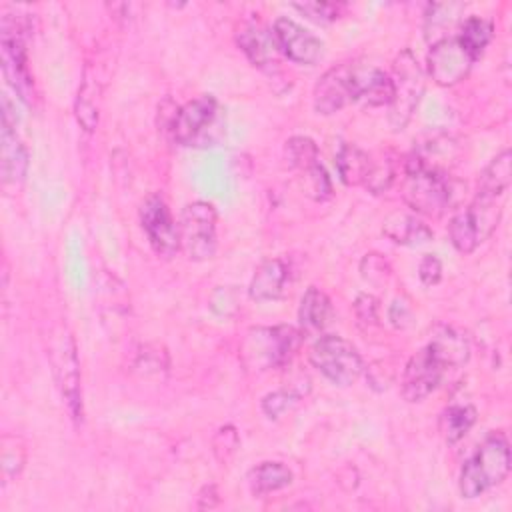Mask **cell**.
Here are the masks:
<instances>
[{
    "mask_svg": "<svg viewBox=\"0 0 512 512\" xmlns=\"http://www.w3.org/2000/svg\"><path fill=\"white\" fill-rule=\"evenodd\" d=\"M510 444L502 432H492L464 462L458 488L462 498H478L506 480L510 472Z\"/></svg>",
    "mask_w": 512,
    "mask_h": 512,
    "instance_id": "6da1fadb",
    "label": "cell"
},
{
    "mask_svg": "<svg viewBox=\"0 0 512 512\" xmlns=\"http://www.w3.org/2000/svg\"><path fill=\"white\" fill-rule=\"evenodd\" d=\"M404 170L402 198L414 212L436 218L454 204L456 188L446 170L424 168L410 158L406 160Z\"/></svg>",
    "mask_w": 512,
    "mask_h": 512,
    "instance_id": "7a4b0ae2",
    "label": "cell"
},
{
    "mask_svg": "<svg viewBox=\"0 0 512 512\" xmlns=\"http://www.w3.org/2000/svg\"><path fill=\"white\" fill-rule=\"evenodd\" d=\"M302 344V330L280 326L252 328L242 342V360L252 370H270L290 364Z\"/></svg>",
    "mask_w": 512,
    "mask_h": 512,
    "instance_id": "3957f363",
    "label": "cell"
},
{
    "mask_svg": "<svg viewBox=\"0 0 512 512\" xmlns=\"http://www.w3.org/2000/svg\"><path fill=\"white\" fill-rule=\"evenodd\" d=\"M370 70L372 66L356 62H342L328 68L314 86V110L322 116H330L352 102H360Z\"/></svg>",
    "mask_w": 512,
    "mask_h": 512,
    "instance_id": "277c9868",
    "label": "cell"
},
{
    "mask_svg": "<svg viewBox=\"0 0 512 512\" xmlns=\"http://www.w3.org/2000/svg\"><path fill=\"white\" fill-rule=\"evenodd\" d=\"M500 216L502 204L498 202V198L476 194L466 208L454 212V216L450 218L448 236L452 246L462 254L474 252L484 240L492 236L500 222Z\"/></svg>",
    "mask_w": 512,
    "mask_h": 512,
    "instance_id": "5b68a950",
    "label": "cell"
},
{
    "mask_svg": "<svg viewBox=\"0 0 512 512\" xmlns=\"http://www.w3.org/2000/svg\"><path fill=\"white\" fill-rule=\"evenodd\" d=\"M390 78L394 92L388 106V122L394 130H404L424 94V72L410 50H402L394 58Z\"/></svg>",
    "mask_w": 512,
    "mask_h": 512,
    "instance_id": "8992f818",
    "label": "cell"
},
{
    "mask_svg": "<svg viewBox=\"0 0 512 512\" xmlns=\"http://www.w3.org/2000/svg\"><path fill=\"white\" fill-rule=\"evenodd\" d=\"M312 366L336 386H352L364 372L360 352L338 334L320 336L310 348Z\"/></svg>",
    "mask_w": 512,
    "mask_h": 512,
    "instance_id": "52a82bcc",
    "label": "cell"
},
{
    "mask_svg": "<svg viewBox=\"0 0 512 512\" xmlns=\"http://www.w3.org/2000/svg\"><path fill=\"white\" fill-rule=\"evenodd\" d=\"M50 364L58 386V392L70 412L78 422L82 420V388H80V360L76 342L66 326H58L50 340Z\"/></svg>",
    "mask_w": 512,
    "mask_h": 512,
    "instance_id": "ba28073f",
    "label": "cell"
},
{
    "mask_svg": "<svg viewBox=\"0 0 512 512\" xmlns=\"http://www.w3.org/2000/svg\"><path fill=\"white\" fill-rule=\"evenodd\" d=\"M220 104L212 94H202L180 106L170 124V134L180 146H208L218 136Z\"/></svg>",
    "mask_w": 512,
    "mask_h": 512,
    "instance_id": "9c48e42d",
    "label": "cell"
},
{
    "mask_svg": "<svg viewBox=\"0 0 512 512\" xmlns=\"http://www.w3.org/2000/svg\"><path fill=\"white\" fill-rule=\"evenodd\" d=\"M216 224V208L206 200H194L182 208L178 220V236L180 248L190 260L204 262L216 254Z\"/></svg>",
    "mask_w": 512,
    "mask_h": 512,
    "instance_id": "30bf717a",
    "label": "cell"
},
{
    "mask_svg": "<svg viewBox=\"0 0 512 512\" xmlns=\"http://www.w3.org/2000/svg\"><path fill=\"white\" fill-rule=\"evenodd\" d=\"M26 30L28 26L16 16H2L0 24V56H2V70L8 84L18 92V96L26 102L34 98V80L28 68V54H26Z\"/></svg>",
    "mask_w": 512,
    "mask_h": 512,
    "instance_id": "8fae6325",
    "label": "cell"
},
{
    "mask_svg": "<svg viewBox=\"0 0 512 512\" xmlns=\"http://www.w3.org/2000/svg\"><path fill=\"white\" fill-rule=\"evenodd\" d=\"M140 224L152 246L162 258H172L180 250L178 224L160 194H150L140 204Z\"/></svg>",
    "mask_w": 512,
    "mask_h": 512,
    "instance_id": "7c38bea8",
    "label": "cell"
},
{
    "mask_svg": "<svg viewBox=\"0 0 512 512\" xmlns=\"http://www.w3.org/2000/svg\"><path fill=\"white\" fill-rule=\"evenodd\" d=\"M270 32L278 52L296 64L312 66L324 56V42L292 18H276Z\"/></svg>",
    "mask_w": 512,
    "mask_h": 512,
    "instance_id": "4fadbf2b",
    "label": "cell"
},
{
    "mask_svg": "<svg viewBox=\"0 0 512 512\" xmlns=\"http://www.w3.org/2000/svg\"><path fill=\"white\" fill-rule=\"evenodd\" d=\"M474 60L472 56L462 48L456 36L442 38L434 44H430V52L426 56V70L428 76L438 84V86H456L462 82Z\"/></svg>",
    "mask_w": 512,
    "mask_h": 512,
    "instance_id": "5bb4252c",
    "label": "cell"
},
{
    "mask_svg": "<svg viewBox=\"0 0 512 512\" xmlns=\"http://www.w3.org/2000/svg\"><path fill=\"white\" fill-rule=\"evenodd\" d=\"M444 372L446 368L440 364V360L432 354L428 346L412 354L404 366L400 380V392L404 400L414 404L428 398L442 382Z\"/></svg>",
    "mask_w": 512,
    "mask_h": 512,
    "instance_id": "9a60e30c",
    "label": "cell"
},
{
    "mask_svg": "<svg viewBox=\"0 0 512 512\" xmlns=\"http://www.w3.org/2000/svg\"><path fill=\"white\" fill-rule=\"evenodd\" d=\"M236 42L252 66L272 72L278 66V48L274 44L272 32L262 28L258 22H244L236 32Z\"/></svg>",
    "mask_w": 512,
    "mask_h": 512,
    "instance_id": "2e32d148",
    "label": "cell"
},
{
    "mask_svg": "<svg viewBox=\"0 0 512 512\" xmlns=\"http://www.w3.org/2000/svg\"><path fill=\"white\" fill-rule=\"evenodd\" d=\"M2 150H0V172L4 186H16L24 180L28 170V152L16 134V126L2 122Z\"/></svg>",
    "mask_w": 512,
    "mask_h": 512,
    "instance_id": "e0dca14e",
    "label": "cell"
},
{
    "mask_svg": "<svg viewBox=\"0 0 512 512\" xmlns=\"http://www.w3.org/2000/svg\"><path fill=\"white\" fill-rule=\"evenodd\" d=\"M432 354L440 360V364L448 368H460L470 358V342L468 338L452 326H438L426 344Z\"/></svg>",
    "mask_w": 512,
    "mask_h": 512,
    "instance_id": "ac0fdd59",
    "label": "cell"
},
{
    "mask_svg": "<svg viewBox=\"0 0 512 512\" xmlns=\"http://www.w3.org/2000/svg\"><path fill=\"white\" fill-rule=\"evenodd\" d=\"M286 280H288L286 264L280 258H268L256 268L248 286V294L256 302L278 300L284 292Z\"/></svg>",
    "mask_w": 512,
    "mask_h": 512,
    "instance_id": "d6986e66",
    "label": "cell"
},
{
    "mask_svg": "<svg viewBox=\"0 0 512 512\" xmlns=\"http://www.w3.org/2000/svg\"><path fill=\"white\" fill-rule=\"evenodd\" d=\"M382 234L400 246H420L432 240V230L420 218L406 212H392L382 224Z\"/></svg>",
    "mask_w": 512,
    "mask_h": 512,
    "instance_id": "ffe728a7",
    "label": "cell"
},
{
    "mask_svg": "<svg viewBox=\"0 0 512 512\" xmlns=\"http://www.w3.org/2000/svg\"><path fill=\"white\" fill-rule=\"evenodd\" d=\"M100 94H102V84H100L96 72H92V68L86 66L78 94H76V102H74L76 120L82 126V130H86V132H94L98 126Z\"/></svg>",
    "mask_w": 512,
    "mask_h": 512,
    "instance_id": "44dd1931",
    "label": "cell"
},
{
    "mask_svg": "<svg viewBox=\"0 0 512 512\" xmlns=\"http://www.w3.org/2000/svg\"><path fill=\"white\" fill-rule=\"evenodd\" d=\"M334 308L330 298L326 296V292H322L316 286H310L302 300H300V308H298V320H300V328L302 334L304 332H322L330 320H332Z\"/></svg>",
    "mask_w": 512,
    "mask_h": 512,
    "instance_id": "7402d4cb",
    "label": "cell"
},
{
    "mask_svg": "<svg viewBox=\"0 0 512 512\" xmlns=\"http://www.w3.org/2000/svg\"><path fill=\"white\" fill-rule=\"evenodd\" d=\"M512 182V152L506 148L496 154L478 176L476 194L500 198Z\"/></svg>",
    "mask_w": 512,
    "mask_h": 512,
    "instance_id": "603a6c76",
    "label": "cell"
},
{
    "mask_svg": "<svg viewBox=\"0 0 512 512\" xmlns=\"http://www.w3.org/2000/svg\"><path fill=\"white\" fill-rule=\"evenodd\" d=\"M372 156L356 144H342L336 154V170L346 186H364Z\"/></svg>",
    "mask_w": 512,
    "mask_h": 512,
    "instance_id": "cb8c5ba5",
    "label": "cell"
},
{
    "mask_svg": "<svg viewBox=\"0 0 512 512\" xmlns=\"http://www.w3.org/2000/svg\"><path fill=\"white\" fill-rule=\"evenodd\" d=\"M292 482V472L288 466H284L282 462H262L258 466H254L248 474V484L252 494L256 496H264L276 490L286 488Z\"/></svg>",
    "mask_w": 512,
    "mask_h": 512,
    "instance_id": "d4e9b609",
    "label": "cell"
},
{
    "mask_svg": "<svg viewBox=\"0 0 512 512\" xmlns=\"http://www.w3.org/2000/svg\"><path fill=\"white\" fill-rule=\"evenodd\" d=\"M462 12H464V4H460V2L430 4L428 12H426V24H424L426 38L432 44L442 38H450L448 30L454 28V24L458 22Z\"/></svg>",
    "mask_w": 512,
    "mask_h": 512,
    "instance_id": "484cf974",
    "label": "cell"
},
{
    "mask_svg": "<svg viewBox=\"0 0 512 512\" xmlns=\"http://www.w3.org/2000/svg\"><path fill=\"white\" fill-rule=\"evenodd\" d=\"M492 34H494V26L490 20H486L482 16H470L460 24V32L456 38L462 44V48L476 62L482 56V52L486 50V46L490 44Z\"/></svg>",
    "mask_w": 512,
    "mask_h": 512,
    "instance_id": "4316f807",
    "label": "cell"
},
{
    "mask_svg": "<svg viewBox=\"0 0 512 512\" xmlns=\"http://www.w3.org/2000/svg\"><path fill=\"white\" fill-rule=\"evenodd\" d=\"M476 424V410L470 404H452L440 414V432L448 444L462 440Z\"/></svg>",
    "mask_w": 512,
    "mask_h": 512,
    "instance_id": "83f0119b",
    "label": "cell"
},
{
    "mask_svg": "<svg viewBox=\"0 0 512 512\" xmlns=\"http://www.w3.org/2000/svg\"><path fill=\"white\" fill-rule=\"evenodd\" d=\"M284 158L290 168L300 170V172H308L310 168L320 164L318 146L308 136H292L290 140H286Z\"/></svg>",
    "mask_w": 512,
    "mask_h": 512,
    "instance_id": "f1b7e54d",
    "label": "cell"
},
{
    "mask_svg": "<svg viewBox=\"0 0 512 512\" xmlns=\"http://www.w3.org/2000/svg\"><path fill=\"white\" fill-rule=\"evenodd\" d=\"M396 168H398V162L390 152H384L378 158H372L364 188L372 194L386 192L392 186V182L396 180Z\"/></svg>",
    "mask_w": 512,
    "mask_h": 512,
    "instance_id": "f546056e",
    "label": "cell"
},
{
    "mask_svg": "<svg viewBox=\"0 0 512 512\" xmlns=\"http://www.w3.org/2000/svg\"><path fill=\"white\" fill-rule=\"evenodd\" d=\"M24 462H26V448H24L22 438L4 434L2 444H0V464H2L4 482L18 476L24 468Z\"/></svg>",
    "mask_w": 512,
    "mask_h": 512,
    "instance_id": "4dcf8cb0",
    "label": "cell"
},
{
    "mask_svg": "<svg viewBox=\"0 0 512 512\" xmlns=\"http://www.w3.org/2000/svg\"><path fill=\"white\" fill-rule=\"evenodd\" d=\"M302 390H294V388H282L276 392H270L262 398V412L268 418H278L284 412H288L290 408H294V404L302 398Z\"/></svg>",
    "mask_w": 512,
    "mask_h": 512,
    "instance_id": "1f68e13d",
    "label": "cell"
},
{
    "mask_svg": "<svg viewBox=\"0 0 512 512\" xmlns=\"http://www.w3.org/2000/svg\"><path fill=\"white\" fill-rule=\"evenodd\" d=\"M300 14L306 18L318 22V24H328L334 22L342 16L344 4L340 2H302V4H292Z\"/></svg>",
    "mask_w": 512,
    "mask_h": 512,
    "instance_id": "d6a6232c",
    "label": "cell"
},
{
    "mask_svg": "<svg viewBox=\"0 0 512 512\" xmlns=\"http://www.w3.org/2000/svg\"><path fill=\"white\" fill-rule=\"evenodd\" d=\"M360 272H362V278L368 280L370 284H384V282H388L392 270H390L388 262L384 260V256L370 252L362 258Z\"/></svg>",
    "mask_w": 512,
    "mask_h": 512,
    "instance_id": "836d02e7",
    "label": "cell"
},
{
    "mask_svg": "<svg viewBox=\"0 0 512 512\" xmlns=\"http://www.w3.org/2000/svg\"><path fill=\"white\" fill-rule=\"evenodd\" d=\"M238 442H240V440H238V432H236V428H234V426H230V424L222 426V428L216 432L214 442H212L216 458H218L220 462H226V460L236 452Z\"/></svg>",
    "mask_w": 512,
    "mask_h": 512,
    "instance_id": "e575fe53",
    "label": "cell"
},
{
    "mask_svg": "<svg viewBox=\"0 0 512 512\" xmlns=\"http://www.w3.org/2000/svg\"><path fill=\"white\" fill-rule=\"evenodd\" d=\"M418 278L424 286H436L442 278V262L436 254H426L418 266Z\"/></svg>",
    "mask_w": 512,
    "mask_h": 512,
    "instance_id": "d590c367",
    "label": "cell"
},
{
    "mask_svg": "<svg viewBox=\"0 0 512 512\" xmlns=\"http://www.w3.org/2000/svg\"><path fill=\"white\" fill-rule=\"evenodd\" d=\"M356 318L362 324H376L378 322V298L372 294H360L354 302Z\"/></svg>",
    "mask_w": 512,
    "mask_h": 512,
    "instance_id": "8d00e7d4",
    "label": "cell"
},
{
    "mask_svg": "<svg viewBox=\"0 0 512 512\" xmlns=\"http://www.w3.org/2000/svg\"><path fill=\"white\" fill-rule=\"evenodd\" d=\"M388 318H390V322L396 328H406L410 324V320H412V310H410V306L406 302L394 300V304L388 310Z\"/></svg>",
    "mask_w": 512,
    "mask_h": 512,
    "instance_id": "74e56055",
    "label": "cell"
},
{
    "mask_svg": "<svg viewBox=\"0 0 512 512\" xmlns=\"http://www.w3.org/2000/svg\"><path fill=\"white\" fill-rule=\"evenodd\" d=\"M210 498L218 500V492H216L214 484H208V486L202 488V492L198 494V508H212V506H216L214 502H210Z\"/></svg>",
    "mask_w": 512,
    "mask_h": 512,
    "instance_id": "f35d334b",
    "label": "cell"
}]
</instances>
